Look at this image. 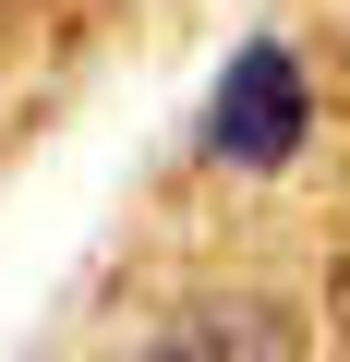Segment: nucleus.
I'll return each instance as SVG.
<instances>
[{
	"label": "nucleus",
	"mask_w": 350,
	"mask_h": 362,
	"mask_svg": "<svg viewBox=\"0 0 350 362\" xmlns=\"http://www.w3.org/2000/svg\"><path fill=\"white\" fill-rule=\"evenodd\" d=\"M302 121H314V85H302V61L278 37L230 49V73L206 85V157L218 169H278L302 145Z\"/></svg>",
	"instance_id": "nucleus-1"
},
{
	"label": "nucleus",
	"mask_w": 350,
	"mask_h": 362,
	"mask_svg": "<svg viewBox=\"0 0 350 362\" xmlns=\"http://www.w3.org/2000/svg\"><path fill=\"white\" fill-rule=\"evenodd\" d=\"M133 362H218L206 338H157V350H133Z\"/></svg>",
	"instance_id": "nucleus-2"
}]
</instances>
